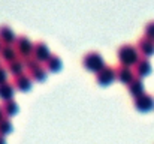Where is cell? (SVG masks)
<instances>
[{
    "instance_id": "obj_23",
    "label": "cell",
    "mask_w": 154,
    "mask_h": 144,
    "mask_svg": "<svg viewBox=\"0 0 154 144\" xmlns=\"http://www.w3.org/2000/svg\"><path fill=\"white\" fill-rule=\"evenodd\" d=\"M0 144H6V141H5V137H3V135H0Z\"/></svg>"
},
{
    "instance_id": "obj_21",
    "label": "cell",
    "mask_w": 154,
    "mask_h": 144,
    "mask_svg": "<svg viewBox=\"0 0 154 144\" xmlns=\"http://www.w3.org/2000/svg\"><path fill=\"white\" fill-rule=\"evenodd\" d=\"M144 33H145L147 38H150V39H153L154 41V21H150V23L145 24V27H144Z\"/></svg>"
},
{
    "instance_id": "obj_13",
    "label": "cell",
    "mask_w": 154,
    "mask_h": 144,
    "mask_svg": "<svg viewBox=\"0 0 154 144\" xmlns=\"http://www.w3.org/2000/svg\"><path fill=\"white\" fill-rule=\"evenodd\" d=\"M127 90H129V93L133 96V98L145 93V92H144V83H142V80H141L139 77H135V78L127 84Z\"/></svg>"
},
{
    "instance_id": "obj_16",
    "label": "cell",
    "mask_w": 154,
    "mask_h": 144,
    "mask_svg": "<svg viewBox=\"0 0 154 144\" xmlns=\"http://www.w3.org/2000/svg\"><path fill=\"white\" fill-rule=\"evenodd\" d=\"M45 68H47L48 72H57V71H60L61 69V59L58 56H55V54H51L48 57V60L45 62Z\"/></svg>"
},
{
    "instance_id": "obj_11",
    "label": "cell",
    "mask_w": 154,
    "mask_h": 144,
    "mask_svg": "<svg viewBox=\"0 0 154 144\" xmlns=\"http://www.w3.org/2000/svg\"><path fill=\"white\" fill-rule=\"evenodd\" d=\"M0 57L8 63L11 60H15L18 59V51L14 44H3L2 45V50H0Z\"/></svg>"
},
{
    "instance_id": "obj_6",
    "label": "cell",
    "mask_w": 154,
    "mask_h": 144,
    "mask_svg": "<svg viewBox=\"0 0 154 144\" xmlns=\"http://www.w3.org/2000/svg\"><path fill=\"white\" fill-rule=\"evenodd\" d=\"M32 83H33V80H32V77L30 75H27V74H21V75H17V77H14V87L18 90V92H29L30 89H32Z\"/></svg>"
},
{
    "instance_id": "obj_9",
    "label": "cell",
    "mask_w": 154,
    "mask_h": 144,
    "mask_svg": "<svg viewBox=\"0 0 154 144\" xmlns=\"http://www.w3.org/2000/svg\"><path fill=\"white\" fill-rule=\"evenodd\" d=\"M136 47H138L139 53H141L144 57H150V56L154 54V41L150 39V38H147V36H142V38L138 41Z\"/></svg>"
},
{
    "instance_id": "obj_22",
    "label": "cell",
    "mask_w": 154,
    "mask_h": 144,
    "mask_svg": "<svg viewBox=\"0 0 154 144\" xmlns=\"http://www.w3.org/2000/svg\"><path fill=\"white\" fill-rule=\"evenodd\" d=\"M6 78H8V69L0 66V83H5Z\"/></svg>"
},
{
    "instance_id": "obj_17",
    "label": "cell",
    "mask_w": 154,
    "mask_h": 144,
    "mask_svg": "<svg viewBox=\"0 0 154 144\" xmlns=\"http://www.w3.org/2000/svg\"><path fill=\"white\" fill-rule=\"evenodd\" d=\"M2 108H3V113H5L6 117H12V116H15V114L18 113V104H17L14 99L3 101Z\"/></svg>"
},
{
    "instance_id": "obj_2",
    "label": "cell",
    "mask_w": 154,
    "mask_h": 144,
    "mask_svg": "<svg viewBox=\"0 0 154 144\" xmlns=\"http://www.w3.org/2000/svg\"><path fill=\"white\" fill-rule=\"evenodd\" d=\"M82 66H84L87 71L96 74V72H99L103 66H105V60H103L102 54H99V53H96V51H90V53H87V54L82 57Z\"/></svg>"
},
{
    "instance_id": "obj_10",
    "label": "cell",
    "mask_w": 154,
    "mask_h": 144,
    "mask_svg": "<svg viewBox=\"0 0 154 144\" xmlns=\"http://www.w3.org/2000/svg\"><path fill=\"white\" fill-rule=\"evenodd\" d=\"M150 72H151V63H150V60L147 57L139 59L138 63L135 65V75L139 77V78H144V77L150 75Z\"/></svg>"
},
{
    "instance_id": "obj_24",
    "label": "cell",
    "mask_w": 154,
    "mask_h": 144,
    "mask_svg": "<svg viewBox=\"0 0 154 144\" xmlns=\"http://www.w3.org/2000/svg\"><path fill=\"white\" fill-rule=\"evenodd\" d=\"M3 116H5V113H3V108H2V107H0V120H2V119H3Z\"/></svg>"
},
{
    "instance_id": "obj_20",
    "label": "cell",
    "mask_w": 154,
    "mask_h": 144,
    "mask_svg": "<svg viewBox=\"0 0 154 144\" xmlns=\"http://www.w3.org/2000/svg\"><path fill=\"white\" fill-rule=\"evenodd\" d=\"M23 62H24V66H26V69H27V71H32V69H35L36 66H39V65H41V63L35 59V56L24 57V59H23Z\"/></svg>"
},
{
    "instance_id": "obj_14",
    "label": "cell",
    "mask_w": 154,
    "mask_h": 144,
    "mask_svg": "<svg viewBox=\"0 0 154 144\" xmlns=\"http://www.w3.org/2000/svg\"><path fill=\"white\" fill-rule=\"evenodd\" d=\"M18 36H15V33L12 32L11 27L8 26H0V41L3 44H15Z\"/></svg>"
},
{
    "instance_id": "obj_8",
    "label": "cell",
    "mask_w": 154,
    "mask_h": 144,
    "mask_svg": "<svg viewBox=\"0 0 154 144\" xmlns=\"http://www.w3.org/2000/svg\"><path fill=\"white\" fill-rule=\"evenodd\" d=\"M33 56H35V59L39 62V63H45L47 60H48V57L51 56V53H50V50H48V45L45 44V42H36L35 44V48H33Z\"/></svg>"
},
{
    "instance_id": "obj_1",
    "label": "cell",
    "mask_w": 154,
    "mask_h": 144,
    "mask_svg": "<svg viewBox=\"0 0 154 144\" xmlns=\"http://www.w3.org/2000/svg\"><path fill=\"white\" fill-rule=\"evenodd\" d=\"M139 50L135 45H130V44H124L118 48L117 51V57L120 60V65H124V66H135L138 63V60L141 59L139 57Z\"/></svg>"
},
{
    "instance_id": "obj_19",
    "label": "cell",
    "mask_w": 154,
    "mask_h": 144,
    "mask_svg": "<svg viewBox=\"0 0 154 144\" xmlns=\"http://www.w3.org/2000/svg\"><path fill=\"white\" fill-rule=\"evenodd\" d=\"M12 132V122L9 120V117H3L0 120V135H8Z\"/></svg>"
},
{
    "instance_id": "obj_18",
    "label": "cell",
    "mask_w": 154,
    "mask_h": 144,
    "mask_svg": "<svg viewBox=\"0 0 154 144\" xmlns=\"http://www.w3.org/2000/svg\"><path fill=\"white\" fill-rule=\"evenodd\" d=\"M30 74V77H32V80L33 81H39V83H42V81H45L47 80V68H42L41 65L39 66H36L35 69H32V71H29Z\"/></svg>"
},
{
    "instance_id": "obj_5",
    "label": "cell",
    "mask_w": 154,
    "mask_h": 144,
    "mask_svg": "<svg viewBox=\"0 0 154 144\" xmlns=\"http://www.w3.org/2000/svg\"><path fill=\"white\" fill-rule=\"evenodd\" d=\"M133 105L141 113L151 111L154 108V98L151 95H148V93H142V95L133 98Z\"/></svg>"
},
{
    "instance_id": "obj_25",
    "label": "cell",
    "mask_w": 154,
    "mask_h": 144,
    "mask_svg": "<svg viewBox=\"0 0 154 144\" xmlns=\"http://www.w3.org/2000/svg\"><path fill=\"white\" fill-rule=\"evenodd\" d=\"M2 45H3V42H2V41H0V50H2Z\"/></svg>"
},
{
    "instance_id": "obj_7",
    "label": "cell",
    "mask_w": 154,
    "mask_h": 144,
    "mask_svg": "<svg viewBox=\"0 0 154 144\" xmlns=\"http://www.w3.org/2000/svg\"><path fill=\"white\" fill-rule=\"evenodd\" d=\"M115 72H117V80L123 84H129L136 75H135V71L130 69V66H124V65H120L115 68Z\"/></svg>"
},
{
    "instance_id": "obj_12",
    "label": "cell",
    "mask_w": 154,
    "mask_h": 144,
    "mask_svg": "<svg viewBox=\"0 0 154 144\" xmlns=\"http://www.w3.org/2000/svg\"><path fill=\"white\" fill-rule=\"evenodd\" d=\"M6 69H8V72H11L14 77H17V75H21V74H24V69H26V66H24V62H23V59H21V57H18V59H15V60H11V62H8V63H6Z\"/></svg>"
},
{
    "instance_id": "obj_4",
    "label": "cell",
    "mask_w": 154,
    "mask_h": 144,
    "mask_svg": "<svg viewBox=\"0 0 154 144\" xmlns=\"http://www.w3.org/2000/svg\"><path fill=\"white\" fill-rule=\"evenodd\" d=\"M114 80H117L115 68H111V66H106L105 65L99 72H96V81L100 86H109Z\"/></svg>"
},
{
    "instance_id": "obj_15",
    "label": "cell",
    "mask_w": 154,
    "mask_h": 144,
    "mask_svg": "<svg viewBox=\"0 0 154 144\" xmlns=\"http://www.w3.org/2000/svg\"><path fill=\"white\" fill-rule=\"evenodd\" d=\"M14 92H15V87L14 84L5 81V83H0V99L2 101H9L14 98Z\"/></svg>"
},
{
    "instance_id": "obj_3",
    "label": "cell",
    "mask_w": 154,
    "mask_h": 144,
    "mask_svg": "<svg viewBox=\"0 0 154 144\" xmlns=\"http://www.w3.org/2000/svg\"><path fill=\"white\" fill-rule=\"evenodd\" d=\"M14 45H15L17 51H18V56H20L21 59L29 57V56H33L35 44H32V41H30L27 36H18Z\"/></svg>"
}]
</instances>
